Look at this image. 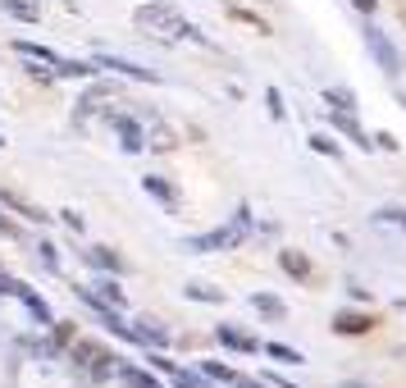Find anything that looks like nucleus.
Wrapping results in <instances>:
<instances>
[{"label":"nucleus","mask_w":406,"mask_h":388,"mask_svg":"<svg viewBox=\"0 0 406 388\" xmlns=\"http://www.w3.org/2000/svg\"><path fill=\"white\" fill-rule=\"evenodd\" d=\"M132 19H137V28H146V33H155V37H165V42H183V37H187V42H201V46H206V37H201L197 28L187 23L174 5H165V0H151V5H142Z\"/></svg>","instance_id":"obj_1"},{"label":"nucleus","mask_w":406,"mask_h":388,"mask_svg":"<svg viewBox=\"0 0 406 388\" xmlns=\"http://www.w3.org/2000/svg\"><path fill=\"white\" fill-rule=\"evenodd\" d=\"M247 233H251V211H247V206H238V215H233L224 229L192 238V242H187V252H233V247L247 242Z\"/></svg>","instance_id":"obj_2"},{"label":"nucleus","mask_w":406,"mask_h":388,"mask_svg":"<svg viewBox=\"0 0 406 388\" xmlns=\"http://www.w3.org/2000/svg\"><path fill=\"white\" fill-rule=\"evenodd\" d=\"M73 361L87 370V379H96V384L114 379V366H119V356H110L100 343H91V338H78L73 343Z\"/></svg>","instance_id":"obj_3"},{"label":"nucleus","mask_w":406,"mask_h":388,"mask_svg":"<svg viewBox=\"0 0 406 388\" xmlns=\"http://www.w3.org/2000/svg\"><path fill=\"white\" fill-rule=\"evenodd\" d=\"M365 46H370V55H374V64L384 69V73H402V55H397V46L388 42L384 33H379V28H365Z\"/></svg>","instance_id":"obj_4"},{"label":"nucleus","mask_w":406,"mask_h":388,"mask_svg":"<svg viewBox=\"0 0 406 388\" xmlns=\"http://www.w3.org/2000/svg\"><path fill=\"white\" fill-rule=\"evenodd\" d=\"M10 292H14V297H19L23 306H28V310H33V315H37V324H55V315H51V306H46V297H37V292L28 288V283H19V279H10Z\"/></svg>","instance_id":"obj_5"},{"label":"nucleus","mask_w":406,"mask_h":388,"mask_svg":"<svg viewBox=\"0 0 406 388\" xmlns=\"http://www.w3.org/2000/svg\"><path fill=\"white\" fill-rule=\"evenodd\" d=\"M215 338H220L224 347H233V352H242V356H256V352H261V338L233 329V324H220V329H215Z\"/></svg>","instance_id":"obj_6"},{"label":"nucleus","mask_w":406,"mask_h":388,"mask_svg":"<svg viewBox=\"0 0 406 388\" xmlns=\"http://www.w3.org/2000/svg\"><path fill=\"white\" fill-rule=\"evenodd\" d=\"M370 329H374V315H365V310H338L333 315V333L356 338V333H370Z\"/></svg>","instance_id":"obj_7"},{"label":"nucleus","mask_w":406,"mask_h":388,"mask_svg":"<svg viewBox=\"0 0 406 388\" xmlns=\"http://www.w3.org/2000/svg\"><path fill=\"white\" fill-rule=\"evenodd\" d=\"M91 64L114 69V73H128V78H137V82H155V73H151V69L132 64V60H119V55H105V51H96V60H91Z\"/></svg>","instance_id":"obj_8"},{"label":"nucleus","mask_w":406,"mask_h":388,"mask_svg":"<svg viewBox=\"0 0 406 388\" xmlns=\"http://www.w3.org/2000/svg\"><path fill=\"white\" fill-rule=\"evenodd\" d=\"M142 188H146V197H155L160 206H169V211H178V201H183V197H178V188L169 183V178H160V174H146Z\"/></svg>","instance_id":"obj_9"},{"label":"nucleus","mask_w":406,"mask_h":388,"mask_svg":"<svg viewBox=\"0 0 406 388\" xmlns=\"http://www.w3.org/2000/svg\"><path fill=\"white\" fill-rule=\"evenodd\" d=\"M132 343L165 347V343H169V329H165L160 320H151V315H146V320H137V324H132Z\"/></svg>","instance_id":"obj_10"},{"label":"nucleus","mask_w":406,"mask_h":388,"mask_svg":"<svg viewBox=\"0 0 406 388\" xmlns=\"http://www.w3.org/2000/svg\"><path fill=\"white\" fill-rule=\"evenodd\" d=\"M329 119H333V128H338L342 137H351V142L361 146V151H370V133H361V123H356V114H342V110H329Z\"/></svg>","instance_id":"obj_11"},{"label":"nucleus","mask_w":406,"mask_h":388,"mask_svg":"<svg viewBox=\"0 0 406 388\" xmlns=\"http://www.w3.org/2000/svg\"><path fill=\"white\" fill-rule=\"evenodd\" d=\"M114 379H119L123 388H165V384H160L155 375H146V370L128 366V361H123V366H114Z\"/></svg>","instance_id":"obj_12"},{"label":"nucleus","mask_w":406,"mask_h":388,"mask_svg":"<svg viewBox=\"0 0 406 388\" xmlns=\"http://www.w3.org/2000/svg\"><path fill=\"white\" fill-rule=\"evenodd\" d=\"M110 123L119 128V137H123V151H142L146 146V133L137 128V123L128 119V114H110Z\"/></svg>","instance_id":"obj_13"},{"label":"nucleus","mask_w":406,"mask_h":388,"mask_svg":"<svg viewBox=\"0 0 406 388\" xmlns=\"http://www.w3.org/2000/svg\"><path fill=\"white\" fill-rule=\"evenodd\" d=\"M5 5V14L19 23H42V0H0Z\"/></svg>","instance_id":"obj_14"},{"label":"nucleus","mask_w":406,"mask_h":388,"mask_svg":"<svg viewBox=\"0 0 406 388\" xmlns=\"http://www.w3.org/2000/svg\"><path fill=\"white\" fill-rule=\"evenodd\" d=\"M324 105H329V110H342V114L361 110V105H356V91H347V87H329L324 91Z\"/></svg>","instance_id":"obj_15"},{"label":"nucleus","mask_w":406,"mask_h":388,"mask_svg":"<svg viewBox=\"0 0 406 388\" xmlns=\"http://www.w3.org/2000/svg\"><path fill=\"white\" fill-rule=\"evenodd\" d=\"M279 265H283V274H292V279H301L306 283L310 279V261L301 252H279Z\"/></svg>","instance_id":"obj_16"},{"label":"nucleus","mask_w":406,"mask_h":388,"mask_svg":"<svg viewBox=\"0 0 406 388\" xmlns=\"http://www.w3.org/2000/svg\"><path fill=\"white\" fill-rule=\"evenodd\" d=\"M91 261V265H100V270H114V274H119L123 270V256L114 252V247H91V252H82Z\"/></svg>","instance_id":"obj_17"},{"label":"nucleus","mask_w":406,"mask_h":388,"mask_svg":"<svg viewBox=\"0 0 406 388\" xmlns=\"http://www.w3.org/2000/svg\"><path fill=\"white\" fill-rule=\"evenodd\" d=\"M251 306L261 310V315H270V320H283V315H288V306L274 297V292H256V297H251Z\"/></svg>","instance_id":"obj_18"},{"label":"nucleus","mask_w":406,"mask_h":388,"mask_svg":"<svg viewBox=\"0 0 406 388\" xmlns=\"http://www.w3.org/2000/svg\"><path fill=\"white\" fill-rule=\"evenodd\" d=\"M14 51H19V55H28V60H42V64H51V69L60 64L55 51H46V46H37V42H14Z\"/></svg>","instance_id":"obj_19"},{"label":"nucleus","mask_w":406,"mask_h":388,"mask_svg":"<svg viewBox=\"0 0 406 388\" xmlns=\"http://www.w3.org/2000/svg\"><path fill=\"white\" fill-rule=\"evenodd\" d=\"M261 352H270L274 361H283V366H301V361H306L301 352H292V347H283V343H261Z\"/></svg>","instance_id":"obj_20"},{"label":"nucleus","mask_w":406,"mask_h":388,"mask_svg":"<svg viewBox=\"0 0 406 388\" xmlns=\"http://www.w3.org/2000/svg\"><path fill=\"white\" fill-rule=\"evenodd\" d=\"M91 292H96V297H100V301H105V306H114V310H123V292H119V288H114V279H105V283H96V288H91Z\"/></svg>","instance_id":"obj_21"},{"label":"nucleus","mask_w":406,"mask_h":388,"mask_svg":"<svg viewBox=\"0 0 406 388\" xmlns=\"http://www.w3.org/2000/svg\"><path fill=\"white\" fill-rule=\"evenodd\" d=\"M55 73H60V78H91L96 69H91V64H82V60H60V64H55Z\"/></svg>","instance_id":"obj_22"},{"label":"nucleus","mask_w":406,"mask_h":388,"mask_svg":"<svg viewBox=\"0 0 406 388\" xmlns=\"http://www.w3.org/2000/svg\"><path fill=\"white\" fill-rule=\"evenodd\" d=\"M187 297H192V301H224V292H215V288H206V283H187Z\"/></svg>","instance_id":"obj_23"},{"label":"nucleus","mask_w":406,"mask_h":388,"mask_svg":"<svg viewBox=\"0 0 406 388\" xmlns=\"http://www.w3.org/2000/svg\"><path fill=\"white\" fill-rule=\"evenodd\" d=\"M201 370H206V375H210V379H224V384H238V370H229V366H220V361H206V366H201Z\"/></svg>","instance_id":"obj_24"},{"label":"nucleus","mask_w":406,"mask_h":388,"mask_svg":"<svg viewBox=\"0 0 406 388\" xmlns=\"http://www.w3.org/2000/svg\"><path fill=\"white\" fill-rule=\"evenodd\" d=\"M265 105H270V119H283V114H288V105H283V96H279V87L265 91Z\"/></svg>","instance_id":"obj_25"},{"label":"nucleus","mask_w":406,"mask_h":388,"mask_svg":"<svg viewBox=\"0 0 406 388\" xmlns=\"http://www.w3.org/2000/svg\"><path fill=\"white\" fill-rule=\"evenodd\" d=\"M37 261H42L46 270H60V252H55L51 242H42V247H37Z\"/></svg>","instance_id":"obj_26"},{"label":"nucleus","mask_w":406,"mask_h":388,"mask_svg":"<svg viewBox=\"0 0 406 388\" xmlns=\"http://www.w3.org/2000/svg\"><path fill=\"white\" fill-rule=\"evenodd\" d=\"M310 146H315L319 155H333V160H338V155H342V151H338V142H333V137H319V133L310 137Z\"/></svg>","instance_id":"obj_27"},{"label":"nucleus","mask_w":406,"mask_h":388,"mask_svg":"<svg viewBox=\"0 0 406 388\" xmlns=\"http://www.w3.org/2000/svg\"><path fill=\"white\" fill-rule=\"evenodd\" d=\"M174 384H178V388H206L197 375H187V370H174Z\"/></svg>","instance_id":"obj_28"},{"label":"nucleus","mask_w":406,"mask_h":388,"mask_svg":"<svg viewBox=\"0 0 406 388\" xmlns=\"http://www.w3.org/2000/svg\"><path fill=\"white\" fill-rule=\"evenodd\" d=\"M374 146H384V151H402V142H397L393 133H374Z\"/></svg>","instance_id":"obj_29"},{"label":"nucleus","mask_w":406,"mask_h":388,"mask_svg":"<svg viewBox=\"0 0 406 388\" xmlns=\"http://www.w3.org/2000/svg\"><path fill=\"white\" fill-rule=\"evenodd\" d=\"M151 366H155V370H165V375H174V370H178L174 361H165V352H151Z\"/></svg>","instance_id":"obj_30"},{"label":"nucleus","mask_w":406,"mask_h":388,"mask_svg":"<svg viewBox=\"0 0 406 388\" xmlns=\"http://www.w3.org/2000/svg\"><path fill=\"white\" fill-rule=\"evenodd\" d=\"M60 220H64L73 233H82V215H78V211H60Z\"/></svg>","instance_id":"obj_31"},{"label":"nucleus","mask_w":406,"mask_h":388,"mask_svg":"<svg viewBox=\"0 0 406 388\" xmlns=\"http://www.w3.org/2000/svg\"><path fill=\"white\" fill-rule=\"evenodd\" d=\"M55 343H73V329L69 324H55Z\"/></svg>","instance_id":"obj_32"},{"label":"nucleus","mask_w":406,"mask_h":388,"mask_svg":"<svg viewBox=\"0 0 406 388\" xmlns=\"http://www.w3.org/2000/svg\"><path fill=\"white\" fill-rule=\"evenodd\" d=\"M351 5H356L361 14H374V10H379V0H351Z\"/></svg>","instance_id":"obj_33"},{"label":"nucleus","mask_w":406,"mask_h":388,"mask_svg":"<svg viewBox=\"0 0 406 388\" xmlns=\"http://www.w3.org/2000/svg\"><path fill=\"white\" fill-rule=\"evenodd\" d=\"M384 220H393V224H402V229H406V211H384Z\"/></svg>","instance_id":"obj_34"},{"label":"nucleus","mask_w":406,"mask_h":388,"mask_svg":"<svg viewBox=\"0 0 406 388\" xmlns=\"http://www.w3.org/2000/svg\"><path fill=\"white\" fill-rule=\"evenodd\" d=\"M0 233H5V238H14V233H19V229H14V224L5 220V215H0Z\"/></svg>","instance_id":"obj_35"},{"label":"nucleus","mask_w":406,"mask_h":388,"mask_svg":"<svg viewBox=\"0 0 406 388\" xmlns=\"http://www.w3.org/2000/svg\"><path fill=\"white\" fill-rule=\"evenodd\" d=\"M5 292H10V279H5V274H0V297H5Z\"/></svg>","instance_id":"obj_36"},{"label":"nucleus","mask_w":406,"mask_h":388,"mask_svg":"<svg viewBox=\"0 0 406 388\" xmlns=\"http://www.w3.org/2000/svg\"><path fill=\"white\" fill-rule=\"evenodd\" d=\"M342 388H365V384H356V379H351V384H342Z\"/></svg>","instance_id":"obj_37"},{"label":"nucleus","mask_w":406,"mask_h":388,"mask_svg":"<svg viewBox=\"0 0 406 388\" xmlns=\"http://www.w3.org/2000/svg\"><path fill=\"white\" fill-rule=\"evenodd\" d=\"M274 384H279V388H297V384H283V379H274Z\"/></svg>","instance_id":"obj_38"},{"label":"nucleus","mask_w":406,"mask_h":388,"mask_svg":"<svg viewBox=\"0 0 406 388\" xmlns=\"http://www.w3.org/2000/svg\"><path fill=\"white\" fill-rule=\"evenodd\" d=\"M0 146H5V137H0Z\"/></svg>","instance_id":"obj_39"},{"label":"nucleus","mask_w":406,"mask_h":388,"mask_svg":"<svg viewBox=\"0 0 406 388\" xmlns=\"http://www.w3.org/2000/svg\"><path fill=\"white\" fill-rule=\"evenodd\" d=\"M64 5H73V0H64Z\"/></svg>","instance_id":"obj_40"},{"label":"nucleus","mask_w":406,"mask_h":388,"mask_svg":"<svg viewBox=\"0 0 406 388\" xmlns=\"http://www.w3.org/2000/svg\"><path fill=\"white\" fill-rule=\"evenodd\" d=\"M402 105H406V100H402Z\"/></svg>","instance_id":"obj_41"}]
</instances>
